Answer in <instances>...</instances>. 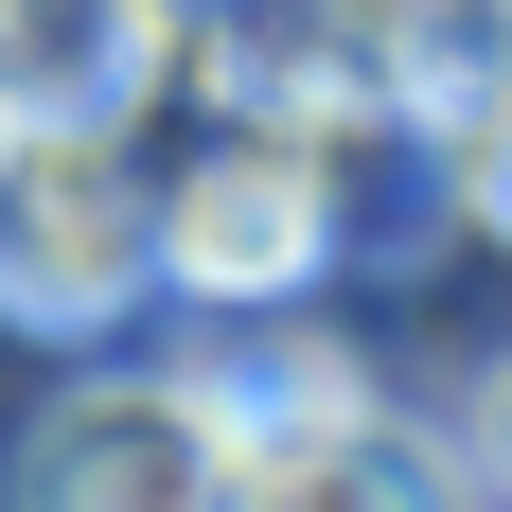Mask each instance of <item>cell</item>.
I'll list each match as a JSON object with an SVG mask.
<instances>
[{"instance_id":"277c9868","label":"cell","mask_w":512,"mask_h":512,"mask_svg":"<svg viewBox=\"0 0 512 512\" xmlns=\"http://www.w3.org/2000/svg\"><path fill=\"white\" fill-rule=\"evenodd\" d=\"M230 512H477V477L442 460L424 424H389L371 389H336V407H265L248 424Z\"/></svg>"},{"instance_id":"3957f363","label":"cell","mask_w":512,"mask_h":512,"mask_svg":"<svg viewBox=\"0 0 512 512\" xmlns=\"http://www.w3.org/2000/svg\"><path fill=\"white\" fill-rule=\"evenodd\" d=\"M336 265V195H318V159L283 142H212L195 177H159V283L212 318H283Z\"/></svg>"},{"instance_id":"5b68a950","label":"cell","mask_w":512,"mask_h":512,"mask_svg":"<svg viewBox=\"0 0 512 512\" xmlns=\"http://www.w3.org/2000/svg\"><path fill=\"white\" fill-rule=\"evenodd\" d=\"M477 477L512 495V354H495V389H477Z\"/></svg>"},{"instance_id":"8992f818","label":"cell","mask_w":512,"mask_h":512,"mask_svg":"<svg viewBox=\"0 0 512 512\" xmlns=\"http://www.w3.org/2000/svg\"><path fill=\"white\" fill-rule=\"evenodd\" d=\"M477 195H495V230H512V124H495V142H477Z\"/></svg>"},{"instance_id":"7a4b0ae2","label":"cell","mask_w":512,"mask_h":512,"mask_svg":"<svg viewBox=\"0 0 512 512\" xmlns=\"http://www.w3.org/2000/svg\"><path fill=\"white\" fill-rule=\"evenodd\" d=\"M159 301V195L89 142H0V318L124 336Z\"/></svg>"},{"instance_id":"6da1fadb","label":"cell","mask_w":512,"mask_h":512,"mask_svg":"<svg viewBox=\"0 0 512 512\" xmlns=\"http://www.w3.org/2000/svg\"><path fill=\"white\" fill-rule=\"evenodd\" d=\"M230 460H248V424L212 371H71L18 424L0 512H230Z\"/></svg>"}]
</instances>
